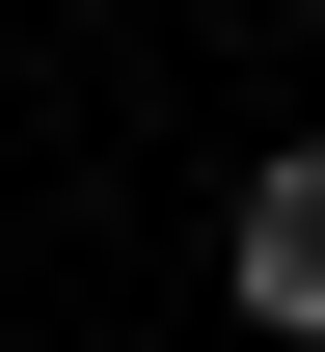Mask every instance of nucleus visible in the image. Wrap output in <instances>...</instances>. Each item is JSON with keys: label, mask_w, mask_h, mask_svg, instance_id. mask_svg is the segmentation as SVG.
<instances>
[{"label": "nucleus", "mask_w": 325, "mask_h": 352, "mask_svg": "<svg viewBox=\"0 0 325 352\" xmlns=\"http://www.w3.org/2000/svg\"><path fill=\"white\" fill-rule=\"evenodd\" d=\"M217 298L325 352V135H271V163H244V190H217Z\"/></svg>", "instance_id": "f257e3e1"}, {"label": "nucleus", "mask_w": 325, "mask_h": 352, "mask_svg": "<svg viewBox=\"0 0 325 352\" xmlns=\"http://www.w3.org/2000/svg\"><path fill=\"white\" fill-rule=\"evenodd\" d=\"M271 28H325V0H271Z\"/></svg>", "instance_id": "f03ea898"}]
</instances>
